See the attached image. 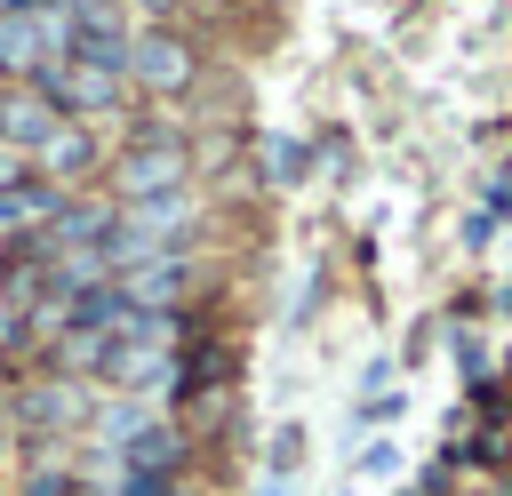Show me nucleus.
Instances as JSON below:
<instances>
[{"instance_id": "f257e3e1", "label": "nucleus", "mask_w": 512, "mask_h": 496, "mask_svg": "<svg viewBox=\"0 0 512 496\" xmlns=\"http://www.w3.org/2000/svg\"><path fill=\"white\" fill-rule=\"evenodd\" d=\"M120 192H128V208H144V200H176V184L192 176V152L176 144V136H160V144H136V152H120Z\"/></svg>"}, {"instance_id": "f03ea898", "label": "nucleus", "mask_w": 512, "mask_h": 496, "mask_svg": "<svg viewBox=\"0 0 512 496\" xmlns=\"http://www.w3.org/2000/svg\"><path fill=\"white\" fill-rule=\"evenodd\" d=\"M128 80H144L152 96H176V88H192V48L176 32H144V40H128Z\"/></svg>"}, {"instance_id": "7ed1b4c3", "label": "nucleus", "mask_w": 512, "mask_h": 496, "mask_svg": "<svg viewBox=\"0 0 512 496\" xmlns=\"http://www.w3.org/2000/svg\"><path fill=\"white\" fill-rule=\"evenodd\" d=\"M32 160H40L48 176H88V160H96V144H88L80 128H64V120H56V128H48L40 144H32Z\"/></svg>"}, {"instance_id": "20e7f679", "label": "nucleus", "mask_w": 512, "mask_h": 496, "mask_svg": "<svg viewBox=\"0 0 512 496\" xmlns=\"http://www.w3.org/2000/svg\"><path fill=\"white\" fill-rule=\"evenodd\" d=\"M48 128H56V104H40L32 88H24V96H0V136H8V144H24V152H32Z\"/></svg>"}, {"instance_id": "39448f33", "label": "nucleus", "mask_w": 512, "mask_h": 496, "mask_svg": "<svg viewBox=\"0 0 512 496\" xmlns=\"http://www.w3.org/2000/svg\"><path fill=\"white\" fill-rule=\"evenodd\" d=\"M16 416H32V424H72L80 416V392L56 376V384H32L24 400H16Z\"/></svg>"}, {"instance_id": "423d86ee", "label": "nucleus", "mask_w": 512, "mask_h": 496, "mask_svg": "<svg viewBox=\"0 0 512 496\" xmlns=\"http://www.w3.org/2000/svg\"><path fill=\"white\" fill-rule=\"evenodd\" d=\"M24 336V320H8V304H0V344H16Z\"/></svg>"}]
</instances>
